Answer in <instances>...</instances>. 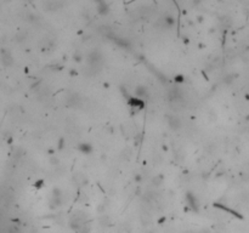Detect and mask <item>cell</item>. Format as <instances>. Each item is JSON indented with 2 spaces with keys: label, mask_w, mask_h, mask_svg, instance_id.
<instances>
[{
  "label": "cell",
  "mask_w": 249,
  "mask_h": 233,
  "mask_svg": "<svg viewBox=\"0 0 249 233\" xmlns=\"http://www.w3.org/2000/svg\"><path fill=\"white\" fill-rule=\"evenodd\" d=\"M128 105H129V107L131 108V110H133V113L135 112V113H137L138 110H141V109H144V107H145V101L144 100H141V98H137V97H130L128 100Z\"/></svg>",
  "instance_id": "1"
},
{
  "label": "cell",
  "mask_w": 249,
  "mask_h": 233,
  "mask_svg": "<svg viewBox=\"0 0 249 233\" xmlns=\"http://www.w3.org/2000/svg\"><path fill=\"white\" fill-rule=\"evenodd\" d=\"M185 199H186V203L188 204V206H190L192 210L198 211V200H197V198H196V196L193 193L187 192L186 196H185Z\"/></svg>",
  "instance_id": "2"
},
{
  "label": "cell",
  "mask_w": 249,
  "mask_h": 233,
  "mask_svg": "<svg viewBox=\"0 0 249 233\" xmlns=\"http://www.w3.org/2000/svg\"><path fill=\"white\" fill-rule=\"evenodd\" d=\"M101 58H102V56H101V54H100V51H97V50H94V51H91L90 54L88 55V62H89V65L90 66H93V67H95L100 61H101Z\"/></svg>",
  "instance_id": "3"
},
{
  "label": "cell",
  "mask_w": 249,
  "mask_h": 233,
  "mask_svg": "<svg viewBox=\"0 0 249 233\" xmlns=\"http://www.w3.org/2000/svg\"><path fill=\"white\" fill-rule=\"evenodd\" d=\"M168 124L173 130H177V129H180V126H181V121L175 115H168Z\"/></svg>",
  "instance_id": "4"
},
{
  "label": "cell",
  "mask_w": 249,
  "mask_h": 233,
  "mask_svg": "<svg viewBox=\"0 0 249 233\" xmlns=\"http://www.w3.org/2000/svg\"><path fill=\"white\" fill-rule=\"evenodd\" d=\"M1 62H3L4 66H11L12 62H14L11 54H10L9 51H6V50H3L1 51Z\"/></svg>",
  "instance_id": "5"
},
{
  "label": "cell",
  "mask_w": 249,
  "mask_h": 233,
  "mask_svg": "<svg viewBox=\"0 0 249 233\" xmlns=\"http://www.w3.org/2000/svg\"><path fill=\"white\" fill-rule=\"evenodd\" d=\"M78 149L82 152L84 154H90L93 152V146L88 142H83V143H79L78 145Z\"/></svg>",
  "instance_id": "6"
},
{
  "label": "cell",
  "mask_w": 249,
  "mask_h": 233,
  "mask_svg": "<svg viewBox=\"0 0 249 233\" xmlns=\"http://www.w3.org/2000/svg\"><path fill=\"white\" fill-rule=\"evenodd\" d=\"M135 97L141 98V100H144V97L146 98L147 97V90L144 86H137L135 89Z\"/></svg>",
  "instance_id": "7"
},
{
  "label": "cell",
  "mask_w": 249,
  "mask_h": 233,
  "mask_svg": "<svg viewBox=\"0 0 249 233\" xmlns=\"http://www.w3.org/2000/svg\"><path fill=\"white\" fill-rule=\"evenodd\" d=\"M97 12H98L100 15H106V14H108V5H107L106 3H103V1L97 3Z\"/></svg>",
  "instance_id": "8"
},
{
  "label": "cell",
  "mask_w": 249,
  "mask_h": 233,
  "mask_svg": "<svg viewBox=\"0 0 249 233\" xmlns=\"http://www.w3.org/2000/svg\"><path fill=\"white\" fill-rule=\"evenodd\" d=\"M163 21H164V24L166 27H173L175 24V18L173 16H165Z\"/></svg>",
  "instance_id": "9"
},
{
  "label": "cell",
  "mask_w": 249,
  "mask_h": 233,
  "mask_svg": "<svg viewBox=\"0 0 249 233\" xmlns=\"http://www.w3.org/2000/svg\"><path fill=\"white\" fill-rule=\"evenodd\" d=\"M62 4H57V3H46L45 4V6H46V9L49 10V11H51V10H57V7L58 6H61Z\"/></svg>",
  "instance_id": "10"
},
{
  "label": "cell",
  "mask_w": 249,
  "mask_h": 233,
  "mask_svg": "<svg viewBox=\"0 0 249 233\" xmlns=\"http://www.w3.org/2000/svg\"><path fill=\"white\" fill-rule=\"evenodd\" d=\"M162 181H163V176H156L153 179V184H154V186H159L162 184Z\"/></svg>",
  "instance_id": "11"
},
{
  "label": "cell",
  "mask_w": 249,
  "mask_h": 233,
  "mask_svg": "<svg viewBox=\"0 0 249 233\" xmlns=\"http://www.w3.org/2000/svg\"><path fill=\"white\" fill-rule=\"evenodd\" d=\"M174 80H175L176 83H184V80H185V79H184V77H182V75H176V77L174 78Z\"/></svg>",
  "instance_id": "12"
},
{
  "label": "cell",
  "mask_w": 249,
  "mask_h": 233,
  "mask_svg": "<svg viewBox=\"0 0 249 233\" xmlns=\"http://www.w3.org/2000/svg\"><path fill=\"white\" fill-rule=\"evenodd\" d=\"M65 146V140L63 138H60L58 140V149H62Z\"/></svg>",
  "instance_id": "13"
}]
</instances>
